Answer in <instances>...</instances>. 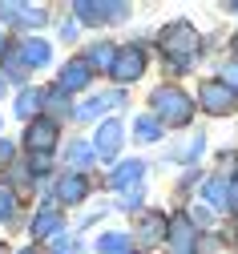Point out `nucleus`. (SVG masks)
<instances>
[{
    "label": "nucleus",
    "mask_w": 238,
    "mask_h": 254,
    "mask_svg": "<svg viewBox=\"0 0 238 254\" xmlns=\"http://www.w3.org/2000/svg\"><path fill=\"white\" fill-rule=\"evenodd\" d=\"M198 28L190 24V20H169L161 33H158V53L169 61V69L174 73H182V69H190L194 61H198Z\"/></svg>",
    "instance_id": "nucleus-1"
},
{
    "label": "nucleus",
    "mask_w": 238,
    "mask_h": 254,
    "mask_svg": "<svg viewBox=\"0 0 238 254\" xmlns=\"http://www.w3.org/2000/svg\"><path fill=\"white\" fill-rule=\"evenodd\" d=\"M150 109H154V117L161 125H174V129H182V125L194 121V97L186 89H178V85H158L150 93Z\"/></svg>",
    "instance_id": "nucleus-2"
},
{
    "label": "nucleus",
    "mask_w": 238,
    "mask_h": 254,
    "mask_svg": "<svg viewBox=\"0 0 238 254\" xmlns=\"http://www.w3.org/2000/svg\"><path fill=\"white\" fill-rule=\"evenodd\" d=\"M57 141H61V125L49 121L45 113L24 125V149H28V157H49L57 149Z\"/></svg>",
    "instance_id": "nucleus-3"
},
{
    "label": "nucleus",
    "mask_w": 238,
    "mask_h": 254,
    "mask_svg": "<svg viewBox=\"0 0 238 254\" xmlns=\"http://www.w3.org/2000/svg\"><path fill=\"white\" fill-rule=\"evenodd\" d=\"M121 145H125V125L117 117H105L97 125V133H93V153L101 157V162H113V157L121 153Z\"/></svg>",
    "instance_id": "nucleus-4"
},
{
    "label": "nucleus",
    "mask_w": 238,
    "mask_h": 254,
    "mask_svg": "<svg viewBox=\"0 0 238 254\" xmlns=\"http://www.w3.org/2000/svg\"><path fill=\"white\" fill-rule=\"evenodd\" d=\"M165 246L169 254H198V226L190 214H178L174 222H165Z\"/></svg>",
    "instance_id": "nucleus-5"
},
{
    "label": "nucleus",
    "mask_w": 238,
    "mask_h": 254,
    "mask_svg": "<svg viewBox=\"0 0 238 254\" xmlns=\"http://www.w3.org/2000/svg\"><path fill=\"white\" fill-rule=\"evenodd\" d=\"M198 105L206 109L210 117H226V113L238 105V93H230L222 81H206V85L198 89Z\"/></svg>",
    "instance_id": "nucleus-6"
},
{
    "label": "nucleus",
    "mask_w": 238,
    "mask_h": 254,
    "mask_svg": "<svg viewBox=\"0 0 238 254\" xmlns=\"http://www.w3.org/2000/svg\"><path fill=\"white\" fill-rule=\"evenodd\" d=\"M146 53L138 49V45H129V49H117V61H113V69H109V77L113 81H121V85H129V81H142V73H146Z\"/></svg>",
    "instance_id": "nucleus-7"
},
{
    "label": "nucleus",
    "mask_w": 238,
    "mask_h": 254,
    "mask_svg": "<svg viewBox=\"0 0 238 254\" xmlns=\"http://www.w3.org/2000/svg\"><path fill=\"white\" fill-rule=\"evenodd\" d=\"M93 85V69L85 65V57H69L57 73V89L61 93H85Z\"/></svg>",
    "instance_id": "nucleus-8"
},
{
    "label": "nucleus",
    "mask_w": 238,
    "mask_h": 254,
    "mask_svg": "<svg viewBox=\"0 0 238 254\" xmlns=\"http://www.w3.org/2000/svg\"><path fill=\"white\" fill-rule=\"evenodd\" d=\"M61 230H65V218H61L57 202H45V206L37 210V218H32V226H28L32 238H57Z\"/></svg>",
    "instance_id": "nucleus-9"
},
{
    "label": "nucleus",
    "mask_w": 238,
    "mask_h": 254,
    "mask_svg": "<svg viewBox=\"0 0 238 254\" xmlns=\"http://www.w3.org/2000/svg\"><path fill=\"white\" fill-rule=\"evenodd\" d=\"M142 178H146V162L129 157V162H121V166L109 174V190H121V194H129V190H142Z\"/></svg>",
    "instance_id": "nucleus-10"
},
{
    "label": "nucleus",
    "mask_w": 238,
    "mask_h": 254,
    "mask_svg": "<svg viewBox=\"0 0 238 254\" xmlns=\"http://www.w3.org/2000/svg\"><path fill=\"white\" fill-rule=\"evenodd\" d=\"M89 198V178L85 174H61L57 178V202L61 206H77Z\"/></svg>",
    "instance_id": "nucleus-11"
},
{
    "label": "nucleus",
    "mask_w": 238,
    "mask_h": 254,
    "mask_svg": "<svg viewBox=\"0 0 238 254\" xmlns=\"http://www.w3.org/2000/svg\"><path fill=\"white\" fill-rule=\"evenodd\" d=\"M20 61H24V69H45L53 61V45L41 41V37H32V41L20 45Z\"/></svg>",
    "instance_id": "nucleus-12"
},
{
    "label": "nucleus",
    "mask_w": 238,
    "mask_h": 254,
    "mask_svg": "<svg viewBox=\"0 0 238 254\" xmlns=\"http://www.w3.org/2000/svg\"><path fill=\"white\" fill-rule=\"evenodd\" d=\"M113 61H117V45H109V41H97V45H89V53H85V65H89L93 73H109Z\"/></svg>",
    "instance_id": "nucleus-13"
},
{
    "label": "nucleus",
    "mask_w": 238,
    "mask_h": 254,
    "mask_svg": "<svg viewBox=\"0 0 238 254\" xmlns=\"http://www.w3.org/2000/svg\"><path fill=\"white\" fill-rule=\"evenodd\" d=\"M41 109H45V89H37V85L24 89L20 97H16V117H20V121H37Z\"/></svg>",
    "instance_id": "nucleus-14"
},
{
    "label": "nucleus",
    "mask_w": 238,
    "mask_h": 254,
    "mask_svg": "<svg viewBox=\"0 0 238 254\" xmlns=\"http://www.w3.org/2000/svg\"><path fill=\"white\" fill-rule=\"evenodd\" d=\"M117 101H121V93H97V97H89V101L77 109V121H93V117H101V113H109Z\"/></svg>",
    "instance_id": "nucleus-15"
},
{
    "label": "nucleus",
    "mask_w": 238,
    "mask_h": 254,
    "mask_svg": "<svg viewBox=\"0 0 238 254\" xmlns=\"http://www.w3.org/2000/svg\"><path fill=\"white\" fill-rule=\"evenodd\" d=\"M93 250H97V254H133V238H129L125 230H109V234L97 238Z\"/></svg>",
    "instance_id": "nucleus-16"
},
{
    "label": "nucleus",
    "mask_w": 238,
    "mask_h": 254,
    "mask_svg": "<svg viewBox=\"0 0 238 254\" xmlns=\"http://www.w3.org/2000/svg\"><path fill=\"white\" fill-rule=\"evenodd\" d=\"M202 149H206V133H202V129H194V137H186L174 153H169V157H174V162H198V157H202Z\"/></svg>",
    "instance_id": "nucleus-17"
},
{
    "label": "nucleus",
    "mask_w": 238,
    "mask_h": 254,
    "mask_svg": "<svg viewBox=\"0 0 238 254\" xmlns=\"http://www.w3.org/2000/svg\"><path fill=\"white\" fill-rule=\"evenodd\" d=\"M161 129H165V125H161L154 113H142L138 121H133V137H138V141H158Z\"/></svg>",
    "instance_id": "nucleus-18"
},
{
    "label": "nucleus",
    "mask_w": 238,
    "mask_h": 254,
    "mask_svg": "<svg viewBox=\"0 0 238 254\" xmlns=\"http://www.w3.org/2000/svg\"><path fill=\"white\" fill-rule=\"evenodd\" d=\"M93 162H97L93 141H73V145H69V166H73V174H81V170L93 166Z\"/></svg>",
    "instance_id": "nucleus-19"
},
{
    "label": "nucleus",
    "mask_w": 238,
    "mask_h": 254,
    "mask_svg": "<svg viewBox=\"0 0 238 254\" xmlns=\"http://www.w3.org/2000/svg\"><path fill=\"white\" fill-rule=\"evenodd\" d=\"M202 198H206L210 206H218V210H226V178H206Z\"/></svg>",
    "instance_id": "nucleus-20"
},
{
    "label": "nucleus",
    "mask_w": 238,
    "mask_h": 254,
    "mask_svg": "<svg viewBox=\"0 0 238 254\" xmlns=\"http://www.w3.org/2000/svg\"><path fill=\"white\" fill-rule=\"evenodd\" d=\"M138 230H142L146 242H158V238H165V222H161V214H142Z\"/></svg>",
    "instance_id": "nucleus-21"
},
{
    "label": "nucleus",
    "mask_w": 238,
    "mask_h": 254,
    "mask_svg": "<svg viewBox=\"0 0 238 254\" xmlns=\"http://www.w3.org/2000/svg\"><path fill=\"white\" fill-rule=\"evenodd\" d=\"M45 20H49V12H45L41 4H37V8H32V4H20V8H16V24H20V28H41Z\"/></svg>",
    "instance_id": "nucleus-22"
},
{
    "label": "nucleus",
    "mask_w": 238,
    "mask_h": 254,
    "mask_svg": "<svg viewBox=\"0 0 238 254\" xmlns=\"http://www.w3.org/2000/svg\"><path fill=\"white\" fill-rule=\"evenodd\" d=\"M73 12H77L81 24H105V12H101V4H93V0H77Z\"/></svg>",
    "instance_id": "nucleus-23"
},
{
    "label": "nucleus",
    "mask_w": 238,
    "mask_h": 254,
    "mask_svg": "<svg viewBox=\"0 0 238 254\" xmlns=\"http://www.w3.org/2000/svg\"><path fill=\"white\" fill-rule=\"evenodd\" d=\"M16 218V194L0 182V222H12Z\"/></svg>",
    "instance_id": "nucleus-24"
},
{
    "label": "nucleus",
    "mask_w": 238,
    "mask_h": 254,
    "mask_svg": "<svg viewBox=\"0 0 238 254\" xmlns=\"http://www.w3.org/2000/svg\"><path fill=\"white\" fill-rule=\"evenodd\" d=\"M53 254H81V242H77L73 234H57V242H53Z\"/></svg>",
    "instance_id": "nucleus-25"
},
{
    "label": "nucleus",
    "mask_w": 238,
    "mask_h": 254,
    "mask_svg": "<svg viewBox=\"0 0 238 254\" xmlns=\"http://www.w3.org/2000/svg\"><path fill=\"white\" fill-rule=\"evenodd\" d=\"M222 85H226L230 93H238V57L222 65Z\"/></svg>",
    "instance_id": "nucleus-26"
},
{
    "label": "nucleus",
    "mask_w": 238,
    "mask_h": 254,
    "mask_svg": "<svg viewBox=\"0 0 238 254\" xmlns=\"http://www.w3.org/2000/svg\"><path fill=\"white\" fill-rule=\"evenodd\" d=\"M4 69H8V77H16V81H24V73H28L24 61H20V53H8V57H4Z\"/></svg>",
    "instance_id": "nucleus-27"
},
{
    "label": "nucleus",
    "mask_w": 238,
    "mask_h": 254,
    "mask_svg": "<svg viewBox=\"0 0 238 254\" xmlns=\"http://www.w3.org/2000/svg\"><path fill=\"white\" fill-rule=\"evenodd\" d=\"M226 210H230V214H238V174L226 182Z\"/></svg>",
    "instance_id": "nucleus-28"
},
{
    "label": "nucleus",
    "mask_w": 238,
    "mask_h": 254,
    "mask_svg": "<svg viewBox=\"0 0 238 254\" xmlns=\"http://www.w3.org/2000/svg\"><path fill=\"white\" fill-rule=\"evenodd\" d=\"M61 41H77V24H73V20L61 24Z\"/></svg>",
    "instance_id": "nucleus-29"
},
{
    "label": "nucleus",
    "mask_w": 238,
    "mask_h": 254,
    "mask_svg": "<svg viewBox=\"0 0 238 254\" xmlns=\"http://www.w3.org/2000/svg\"><path fill=\"white\" fill-rule=\"evenodd\" d=\"M0 162H12V141H0Z\"/></svg>",
    "instance_id": "nucleus-30"
},
{
    "label": "nucleus",
    "mask_w": 238,
    "mask_h": 254,
    "mask_svg": "<svg viewBox=\"0 0 238 254\" xmlns=\"http://www.w3.org/2000/svg\"><path fill=\"white\" fill-rule=\"evenodd\" d=\"M4 93H8V81H4V73H0V97H4Z\"/></svg>",
    "instance_id": "nucleus-31"
},
{
    "label": "nucleus",
    "mask_w": 238,
    "mask_h": 254,
    "mask_svg": "<svg viewBox=\"0 0 238 254\" xmlns=\"http://www.w3.org/2000/svg\"><path fill=\"white\" fill-rule=\"evenodd\" d=\"M16 254H45V250H32V246H28V250H16Z\"/></svg>",
    "instance_id": "nucleus-32"
},
{
    "label": "nucleus",
    "mask_w": 238,
    "mask_h": 254,
    "mask_svg": "<svg viewBox=\"0 0 238 254\" xmlns=\"http://www.w3.org/2000/svg\"><path fill=\"white\" fill-rule=\"evenodd\" d=\"M4 45H8V41H4V28H0V53H4Z\"/></svg>",
    "instance_id": "nucleus-33"
},
{
    "label": "nucleus",
    "mask_w": 238,
    "mask_h": 254,
    "mask_svg": "<svg viewBox=\"0 0 238 254\" xmlns=\"http://www.w3.org/2000/svg\"><path fill=\"white\" fill-rule=\"evenodd\" d=\"M234 12H238V4H234Z\"/></svg>",
    "instance_id": "nucleus-34"
}]
</instances>
